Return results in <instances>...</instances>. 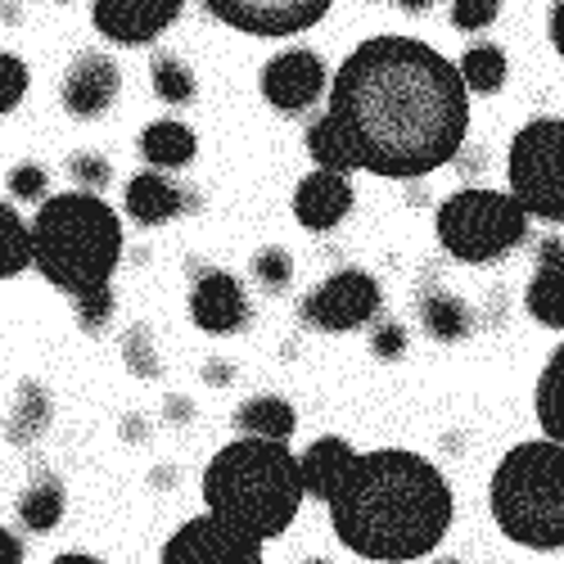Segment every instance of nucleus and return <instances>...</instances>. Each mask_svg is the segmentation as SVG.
Here are the masks:
<instances>
[{"instance_id":"obj_1","label":"nucleus","mask_w":564,"mask_h":564,"mask_svg":"<svg viewBox=\"0 0 564 564\" xmlns=\"http://www.w3.org/2000/svg\"><path fill=\"white\" fill-rule=\"evenodd\" d=\"M325 113L361 172L420 181L447 167L469 131V90L452 59L415 36H370L339 64Z\"/></svg>"},{"instance_id":"obj_2","label":"nucleus","mask_w":564,"mask_h":564,"mask_svg":"<svg viewBox=\"0 0 564 564\" xmlns=\"http://www.w3.org/2000/svg\"><path fill=\"white\" fill-rule=\"evenodd\" d=\"M452 488L443 469L406 447H380L357 456L348 484L330 501L335 538L375 564H406L434 555L452 529Z\"/></svg>"},{"instance_id":"obj_3","label":"nucleus","mask_w":564,"mask_h":564,"mask_svg":"<svg viewBox=\"0 0 564 564\" xmlns=\"http://www.w3.org/2000/svg\"><path fill=\"white\" fill-rule=\"evenodd\" d=\"M32 226V267L45 285H55L73 303L113 294V275L122 262V217L105 195L64 191L51 195Z\"/></svg>"},{"instance_id":"obj_4","label":"nucleus","mask_w":564,"mask_h":564,"mask_svg":"<svg viewBox=\"0 0 564 564\" xmlns=\"http://www.w3.org/2000/svg\"><path fill=\"white\" fill-rule=\"evenodd\" d=\"M204 510L258 542L280 538L307 501L290 443L235 438L204 465Z\"/></svg>"},{"instance_id":"obj_5","label":"nucleus","mask_w":564,"mask_h":564,"mask_svg":"<svg viewBox=\"0 0 564 564\" xmlns=\"http://www.w3.org/2000/svg\"><path fill=\"white\" fill-rule=\"evenodd\" d=\"M488 510L497 529L529 551L564 546V447L533 438L510 447L488 484Z\"/></svg>"},{"instance_id":"obj_6","label":"nucleus","mask_w":564,"mask_h":564,"mask_svg":"<svg viewBox=\"0 0 564 564\" xmlns=\"http://www.w3.org/2000/svg\"><path fill=\"white\" fill-rule=\"evenodd\" d=\"M438 245L465 262V267H484L506 258L510 249H520V240L529 235V213L501 191H456L438 204Z\"/></svg>"},{"instance_id":"obj_7","label":"nucleus","mask_w":564,"mask_h":564,"mask_svg":"<svg viewBox=\"0 0 564 564\" xmlns=\"http://www.w3.org/2000/svg\"><path fill=\"white\" fill-rule=\"evenodd\" d=\"M510 199L529 217L564 226V118H533L506 150Z\"/></svg>"},{"instance_id":"obj_8","label":"nucleus","mask_w":564,"mask_h":564,"mask_svg":"<svg viewBox=\"0 0 564 564\" xmlns=\"http://www.w3.org/2000/svg\"><path fill=\"white\" fill-rule=\"evenodd\" d=\"M380 307H384V290L380 280L361 267H344L335 275H325L321 285L303 299V321L312 330H325V335H348V330H361V325L380 321Z\"/></svg>"},{"instance_id":"obj_9","label":"nucleus","mask_w":564,"mask_h":564,"mask_svg":"<svg viewBox=\"0 0 564 564\" xmlns=\"http://www.w3.org/2000/svg\"><path fill=\"white\" fill-rule=\"evenodd\" d=\"M159 564H262V542L204 510L163 542Z\"/></svg>"},{"instance_id":"obj_10","label":"nucleus","mask_w":564,"mask_h":564,"mask_svg":"<svg viewBox=\"0 0 564 564\" xmlns=\"http://www.w3.org/2000/svg\"><path fill=\"white\" fill-rule=\"evenodd\" d=\"M335 0H204V10L249 36H299L330 14Z\"/></svg>"},{"instance_id":"obj_11","label":"nucleus","mask_w":564,"mask_h":564,"mask_svg":"<svg viewBox=\"0 0 564 564\" xmlns=\"http://www.w3.org/2000/svg\"><path fill=\"white\" fill-rule=\"evenodd\" d=\"M262 100L275 113H307L325 100V64L316 51H280L262 64Z\"/></svg>"},{"instance_id":"obj_12","label":"nucleus","mask_w":564,"mask_h":564,"mask_svg":"<svg viewBox=\"0 0 564 564\" xmlns=\"http://www.w3.org/2000/svg\"><path fill=\"white\" fill-rule=\"evenodd\" d=\"M122 96V68L100 55V51H82L68 68H64V82H59V105L68 118H82V122H96L105 118Z\"/></svg>"},{"instance_id":"obj_13","label":"nucleus","mask_w":564,"mask_h":564,"mask_svg":"<svg viewBox=\"0 0 564 564\" xmlns=\"http://www.w3.org/2000/svg\"><path fill=\"white\" fill-rule=\"evenodd\" d=\"M185 10V0H96L90 23L113 45H150L159 41Z\"/></svg>"},{"instance_id":"obj_14","label":"nucleus","mask_w":564,"mask_h":564,"mask_svg":"<svg viewBox=\"0 0 564 564\" xmlns=\"http://www.w3.org/2000/svg\"><path fill=\"white\" fill-rule=\"evenodd\" d=\"M191 321L204 335H235L249 325V299L245 285L230 271L213 267L191 285Z\"/></svg>"},{"instance_id":"obj_15","label":"nucleus","mask_w":564,"mask_h":564,"mask_svg":"<svg viewBox=\"0 0 564 564\" xmlns=\"http://www.w3.org/2000/svg\"><path fill=\"white\" fill-rule=\"evenodd\" d=\"M352 204H357V195H352V181L344 172L316 167L294 185V217L303 230H316V235L335 230L352 213Z\"/></svg>"},{"instance_id":"obj_16","label":"nucleus","mask_w":564,"mask_h":564,"mask_svg":"<svg viewBox=\"0 0 564 564\" xmlns=\"http://www.w3.org/2000/svg\"><path fill=\"white\" fill-rule=\"evenodd\" d=\"M352 465H357V447L339 434H325V438H312L299 456V475H303V492L312 501H325L330 506L339 497V488L348 484L352 475Z\"/></svg>"},{"instance_id":"obj_17","label":"nucleus","mask_w":564,"mask_h":564,"mask_svg":"<svg viewBox=\"0 0 564 564\" xmlns=\"http://www.w3.org/2000/svg\"><path fill=\"white\" fill-rule=\"evenodd\" d=\"M524 307L538 325L546 330H564V240H542L538 262H533V280L524 290Z\"/></svg>"},{"instance_id":"obj_18","label":"nucleus","mask_w":564,"mask_h":564,"mask_svg":"<svg viewBox=\"0 0 564 564\" xmlns=\"http://www.w3.org/2000/svg\"><path fill=\"white\" fill-rule=\"evenodd\" d=\"M181 208H185V191H181V185L167 172H154V167H140L127 181V191H122V213L135 226H163Z\"/></svg>"},{"instance_id":"obj_19","label":"nucleus","mask_w":564,"mask_h":564,"mask_svg":"<svg viewBox=\"0 0 564 564\" xmlns=\"http://www.w3.org/2000/svg\"><path fill=\"white\" fill-rule=\"evenodd\" d=\"M14 514H19V529L32 533V538H51L64 514H68V492H64V479L51 475V469H36V475L23 484L19 501H14Z\"/></svg>"},{"instance_id":"obj_20","label":"nucleus","mask_w":564,"mask_h":564,"mask_svg":"<svg viewBox=\"0 0 564 564\" xmlns=\"http://www.w3.org/2000/svg\"><path fill=\"white\" fill-rule=\"evenodd\" d=\"M135 154L145 159L154 172H172V167H185L199 154V135L181 118H159L135 135Z\"/></svg>"},{"instance_id":"obj_21","label":"nucleus","mask_w":564,"mask_h":564,"mask_svg":"<svg viewBox=\"0 0 564 564\" xmlns=\"http://www.w3.org/2000/svg\"><path fill=\"white\" fill-rule=\"evenodd\" d=\"M55 420V398L41 380H23L14 389V402H10V415H6V438L14 447H36L45 438Z\"/></svg>"},{"instance_id":"obj_22","label":"nucleus","mask_w":564,"mask_h":564,"mask_svg":"<svg viewBox=\"0 0 564 564\" xmlns=\"http://www.w3.org/2000/svg\"><path fill=\"white\" fill-rule=\"evenodd\" d=\"M235 430H240V438L290 443L294 430H299V411H294V402L275 398V393H258V398L240 402V411H235Z\"/></svg>"},{"instance_id":"obj_23","label":"nucleus","mask_w":564,"mask_h":564,"mask_svg":"<svg viewBox=\"0 0 564 564\" xmlns=\"http://www.w3.org/2000/svg\"><path fill=\"white\" fill-rule=\"evenodd\" d=\"M420 325L425 335L438 344H460L469 330H475V316H469V303L456 299L443 285H425L420 290Z\"/></svg>"},{"instance_id":"obj_24","label":"nucleus","mask_w":564,"mask_h":564,"mask_svg":"<svg viewBox=\"0 0 564 564\" xmlns=\"http://www.w3.org/2000/svg\"><path fill=\"white\" fill-rule=\"evenodd\" d=\"M533 411H538V425L542 438L564 447V344L551 352V361L538 375V393H533Z\"/></svg>"},{"instance_id":"obj_25","label":"nucleus","mask_w":564,"mask_h":564,"mask_svg":"<svg viewBox=\"0 0 564 564\" xmlns=\"http://www.w3.org/2000/svg\"><path fill=\"white\" fill-rule=\"evenodd\" d=\"M32 267V226L28 217L0 199V280H14Z\"/></svg>"},{"instance_id":"obj_26","label":"nucleus","mask_w":564,"mask_h":564,"mask_svg":"<svg viewBox=\"0 0 564 564\" xmlns=\"http://www.w3.org/2000/svg\"><path fill=\"white\" fill-rule=\"evenodd\" d=\"M456 73H460V82H465L469 96H492V90L506 86L510 64H506V51H497V45L484 41V45H469V51L460 55Z\"/></svg>"},{"instance_id":"obj_27","label":"nucleus","mask_w":564,"mask_h":564,"mask_svg":"<svg viewBox=\"0 0 564 564\" xmlns=\"http://www.w3.org/2000/svg\"><path fill=\"white\" fill-rule=\"evenodd\" d=\"M307 154H312V163L316 167H325V172H357V159H352V150H348V140H344V131L330 122V113H321L312 127H307Z\"/></svg>"},{"instance_id":"obj_28","label":"nucleus","mask_w":564,"mask_h":564,"mask_svg":"<svg viewBox=\"0 0 564 564\" xmlns=\"http://www.w3.org/2000/svg\"><path fill=\"white\" fill-rule=\"evenodd\" d=\"M150 82H154V96L163 105H195V96H199V82L181 55H154Z\"/></svg>"},{"instance_id":"obj_29","label":"nucleus","mask_w":564,"mask_h":564,"mask_svg":"<svg viewBox=\"0 0 564 564\" xmlns=\"http://www.w3.org/2000/svg\"><path fill=\"white\" fill-rule=\"evenodd\" d=\"M253 280H258L267 294H285L290 280H294V258H290V249H280V245L258 249V253H253Z\"/></svg>"},{"instance_id":"obj_30","label":"nucleus","mask_w":564,"mask_h":564,"mask_svg":"<svg viewBox=\"0 0 564 564\" xmlns=\"http://www.w3.org/2000/svg\"><path fill=\"white\" fill-rule=\"evenodd\" d=\"M10 199H19V204H45L51 199V172H45L41 163H32V159H23V163H14L10 167Z\"/></svg>"},{"instance_id":"obj_31","label":"nucleus","mask_w":564,"mask_h":564,"mask_svg":"<svg viewBox=\"0 0 564 564\" xmlns=\"http://www.w3.org/2000/svg\"><path fill=\"white\" fill-rule=\"evenodd\" d=\"M28 86H32V73L28 64L14 55V51H0V118L14 113L28 96Z\"/></svg>"},{"instance_id":"obj_32","label":"nucleus","mask_w":564,"mask_h":564,"mask_svg":"<svg viewBox=\"0 0 564 564\" xmlns=\"http://www.w3.org/2000/svg\"><path fill=\"white\" fill-rule=\"evenodd\" d=\"M68 176H73V191H90V195H100L105 185L113 181V167H109V159L105 154H86V150H77V154H68Z\"/></svg>"},{"instance_id":"obj_33","label":"nucleus","mask_w":564,"mask_h":564,"mask_svg":"<svg viewBox=\"0 0 564 564\" xmlns=\"http://www.w3.org/2000/svg\"><path fill=\"white\" fill-rule=\"evenodd\" d=\"M122 357L131 366V375H145V380H154L159 375V352H154V335L145 330V325H135V330L122 339Z\"/></svg>"},{"instance_id":"obj_34","label":"nucleus","mask_w":564,"mask_h":564,"mask_svg":"<svg viewBox=\"0 0 564 564\" xmlns=\"http://www.w3.org/2000/svg\"><path fill=\"white\" fill-rule=\"evenodd\" d=\"M501 14V0H452V28L456 32H484Z\"/></svg>"},{"instance_id":"obj_35","label":"nucleus","mask_w":564,"mask_h":564,"mask_svg":"<svg viewBox=\"0 0 564 564\" xmlns=\"http://www.w3.org/2000/svg\"><path fill=\"white\" fill-rule=\"evenodd\" d=\"M370 352L380 357V361H398L406 352V330L398 321H375V330H370Z\"/></svg>"},{"instance_id":"obj_36","label":"nucleus","mask_w":564,"mask_h":564,"mask_svg":"<svg viewBox=\"0 0 564 564\" xmlns=\"http://www.w3.org/2000/svg\"><path fill=\"white\" fill-rule=\"evenodd\" d=\"M0 564H28V538L0 524Z\"/></svg>"},{"instance_id":"obj_37","label":"nucleus","mask_w":564,"mask_h":564,"mask_svg":"<svg viewBox=\"0 0 564 564\" xmlns=\"http://www.w3.org/2000/svg\"><path fill=\"white\" fill-rule=\"evenodd\" d=\"M546 32H551V45H555L560 59H564V0H555V6H551V23H546Z\"/></svg>"},{"instance_id":"obj_38","label":"nucleus","mask_w":564,"mask_h":564,"mask_svg":"<svg viewBox=\"0 0 564 564\" xmlns=\"http://www.w3.org/2000/svg\"><path fill=\"white\" fill-rule=\"evenodd\" d=\"M51 564H105V560L90 555V551H64V555H55Z\"/></svg>"},{"instance_id":"obj_39","label":"nucleus","mask_w":564,"mask_h":564,"mask_svg":"<svg viewBox=\"0 0 564 564\" xmlns=\"http://www.w3.org/2000/svg\"><path fill=\"white\" fill-rule=\"evenodd\" d=\"M398 10H411V14H425V10H434V0H393Z\"/></svg>"},{"instance_id":"obj_40","label":"nucleus","mask_w":564,"mask_h":564,"mask_svg":"<svg viewBox=\"0 0 564 564\" xmlns=\"http://www.w3.org/2000/svg\"><path fill=\"white\" fill-rule=\"evenodd\" d=\"M167 411L176 415V425H185V415H191V402H176V398H172V402H167Z\"/></svg>"},{"instance_id":"obj_41","label":"nucleus","mask_w":564,"mask_h":564,"mask_svg":"<svg viewBox=\"0 0 564 564\" xmlns=\"http://www.w3.org/2000/svg\"><path fill=\"white\" fill-rule=\"evenodd\" d=\"M208 380H230V366H208Z\"/></svg>"},{"instance_id":"obj_42","label":"nucleus","mask_w":564,"mask_h":564,"mask_svg":"<svg viewBox=\"0 0 564 564\" xmlns=\"http://www.w3.org/2000/svg\"><path fill=\"white\" fill-rule=\"evenodd\" d=\"M303 564H330V560H303Z\"/></svg>"},{"instance_id":"obj_43","label":"nucleus","mask_w":564,"mask_h":564,"mask_svg":"<svg viewBox=\"0 0 564 564\" xmlns=\"http://www.w3.org/2000/svg\"><path fill=\"white\" fill-rule=\"evenodd\" d=\"M438 564H460V560H438Z\"/></svg>"}]
</instances>
